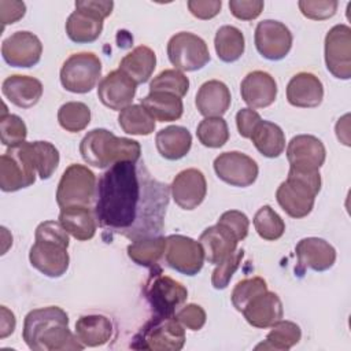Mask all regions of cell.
I'll list each match as a JSON object with an SVG mask.
<instances>
[{"label": "cell", "mask_w": 351, "mask_h": 351, "mask_svg": "<svg viewBox=\"0 0 351 351\" xmlns=\"http://www.w3.org/2000/svg\"><path fill=\"white\" fill-rule=\"evenodd\" d=\"M169 199V185L154 178L144 162H118L99 178L93 213L103 236L134 241L160 234Z\"/></svg>", "instance_id": "cell-1"}, {"label": "cell", "mask_w": 351, "mask_h": 351, "mask_svg": "<svg viewBox=\"0 0 351 351\" xmlns=\"http://www.w3.org/2000/svg\"><path fill=\"white\" fill-rule=\"evenodd\" d=\"M22 339L33 351L82 350L85 346L69 329V315L58 306L29 311L23 321Z\"/></svg>", "instance_id": "cell-2"}, {"label": "cell", "mask_w": 351, "mask_h": 351, "mask_svg": "<svg viewBox=\"0 0 351 351\" xmlns=\"http://www.w3.org/2000/svg\"><path fill=\"white\" fill-rule=\"evenodd\" d=\"M34 239L29 251L30 265L47 277H62L70 263L69 233L59 221H44L36 228Z\"/></svg>", "instance_id": "cell-3"}, {"label": "cell", "mask_w": 351, "mask_h": 351, "mask_svg": "<svg viewBox=\"0 0 351 351\" xmlns=\"http://www.w3.org/2000/svg\"><path fill=\"white\" fill-rule=\"evenodd\" d=\"M80 154L88 165L106 169L118 162H138L141 147L138 141L118 137L107 129H93L81 140Z\"/></svg>", "instance_id": "cell-4"}, {"label": "cell", "mask_w": 351, "mask_h": 351, "mask_svg": "<svg viewBox=\"0 0 351 351\" xmlns=\"http://www.w3.org/2000/svg\"><path fill=\"white\" fill-rule=\"evenodd\" d=\"M321 191V176L318 171H303L289 167L288 177L276 191L280 207L292 218L307 217Z\"/></svg>", "instance_id": "cell-5"}, {"label": "cell", "mask_w": 351, "mask_h": 351, "mask_svg": "<svg viewBox=\"0 0 351 351\" xmlns=\"http://www.w3.org/2000/svg\"><path fill=\"white\" fill-rule=\"evenodd\" d=\"M184 344L185 330L176 315H155L133 337L130 347L149 351H178Z\"/></svg>", "instance_id": "cell-6"}, {"label": "cell", "mask_w": 351, "mask_h": 351, "mask_svg": "<svg viewBox=\"0 0 351 351\" xmlns=\"http://www.w3.org/2000/svg\"><path fill=\"white\" fill-rule=\"evenodd\" d=\"M96 176L84 165L73 163L62 174L56 189V203L60 208L89 207L96 200Z\"/></svg>", "instance_id": "cell-7"}, {"label": "cell", "mask_w": 351, "mask_h": 351, "mask_svg": "<svg viewBox=\"0 0 351 351\" xmlns=\"http://www.w3.org/2000/svg\"><path fill=\"white\" fill-rule=\"evenodd\" d=\"M37 170L27 151V141L8 147L0 158V188L15 192L34 184Z\"/></svg>", "instance_id": "cell-8"}, {"label": "cell", "mask_w": 351, "mask_h": 351, "mask_svg": "<svg viewBox=\"0 0 351 351\" xmlns=\"http://www.w3.org/2000/svg\"><path fill=\"white\" fill-rule=\"evenodd\" d=\"M101 75V62L93 52L70 55L60 69L62 86L73 93L90 92Z\"/></svg>", "instance_id": "cell-9"}, {"label": "cell", "mask_w": 351, "mask_h": 351, "mask_svg": "<svg viewBox=\"0 0 351 351\" xmlns=\"http://www.w3.org/2000/svg\"><path fill=\"white\" fill-rule=\"evenodd\" d=\"M144 295L155 315L170 317L185 303L188 298L186 288L160 270L152 273L144 287Z\"/></svg>", "instance_id": "cell-10"}, {"label": "cell", "mask_w": 351, "mask_h": 351, "mask_svg": "<svg viewBox=\"0 0 351 351\" xmlns=\"http://www.w3.org/2000/svg\"><path fill=\"white\" fill-rule=\"evenodd\" d=\"M170 63L180 71H196L210 62L206 41L189 32L176 33L167 43Z\"/></svg>", "instance_id": "cell-11"}, {"label": "cell", "mask_w": 351, "mask_h": 351, "mask_svg": "<svg viewBox=\"0 0 351 351\" xmlns=\"http://www.w3.org/2000/svg\"><path fill=\"white\" fill-rule=\"evenodd\" d=\"M163 258L167 266L185 276L197 274L206 259L200 243L182 234H170L166 237Z\"/></svg>", "instance_id": "cell-12"}, {"label": "cell", "mask_w": 351, "mask_h": 351, "mask_svg": "<svg viewBox=\"0 0 351 351\" xmlns=\"http://www.w3.org/2000/svg\"><path fill=\"white\" fill-rule=\"evenodd\" d=\"M325 64L339 80L351 78V27L335 25L325 36Z\"/></svg>", "instance_id": "cell-13"}, {"label": "cell", "mask_w": 351, "mask_h": 351, "mask_svg": "<svg viewBox=\"0 0 351 351\" xmlns=\"http://www.w3.org/2000/svg\"><path fill=\"white\" fill-rule=\"evenodd\" d=\"M214 171L223 182L245 188L258 178V163L248 155L239 151H229L218 155L214 160Z\"/></svg>", "instance_id": "cell-14"}, {"label": "cell", "mask_w": 351, "mask_h": 351, "mask_svg": "<svg viewBox=\"0 0 351 351\" xmlns=\"http://www.w3.org/2000/svg\"><path fill=\"white\" fill-rule=\"evenodd\" d=\"M256 51L269 60L284 59L292 48V33L280 21L265 19L256 25L255 29Z\"/></svg>", "instance_id": "cell-15"}, {"label": "cell", "mask_w": 351, "mask_h": 351, "mask_svg": "<svg viewBox=\"0 0 351 351\" xmlns=\"http://www.w3.org/2000/svg\"><path fill=\"white\" fill-rule=\"evenodd\" d=\"M1 55L12 67H33L41 59L43 44L32 32L19 30L3 41Z\"/></svg>", "instance_id": "cell-16"}, {"label": "cell", "mask_w": 351, "mask_h": 351, "mask_svg": "<svg viewBox=\"0 0 351 351\" xmlns=\"http://www.w3.org/2000/svg\"><path fill=\"white\" fill-rule=\"evenodd\" d=\"M287 158L291 167L303 171H318L326 158L324 143L311 134H298L287 147Z\"/></svg>", "instance_id": "cell-17"}, {"label": "cell", "mask_w": 351, "mask_h": 351, "mask_svg": "<svg viewBox=\"0 0 351 351\" xmlns=\"http://www.w3.org/2000/svg\"><path fill=\"white\" fill-rule=\"evenodd\" d=\"M170 192L178 207L182 210H195L206 197V177L197 169H185L174 177Z\"/></svg>", "instance_id": "cell-18"}, {"label": "cell", "mask_w": 351, "mask_h": 351, "mask_svg": "<svg viewBox=\"0 0 351 351\" xmlns=\"http://www.w3.org/2000/svg\"><path fill=\"white\" fill-rule=\"evenodd\" d=\"M136 89L137 84L118 69L103 77L97 86V96L106 107L121 111L132 104Z\"/></svg>", "instance_id": "cell-19"}, {"label": "cell", "mask_w": 351, "mask_h": 351, "mask_svg": "<svg viewBox=\"0 0 351 351\" xmlns=\"http://www.w3.org/2000/svg\"><path fill=\"white\" fill-rule=\"evenodd\" d=\"M298 270L304 271L311 269L314 271L329 270L336 262V250L326 240L319 237H304L296 247Z\"/></svg>", "instance_id": "cell-20"}, {"label": "cell", "mask_w": 351, "mask_h": 351, "mask_svg": "<svg viewBox=\"0 0 351 351\" xmlns=\"http://www.w3.org/2000/svg\"><path fill=\"white\" fill-rule=\"evenodd\" d=\"M240 93L250 108H266L277 97V82L269 73L255 70L248 73L241 81Z\"/></svg>", "instance_id": "cell-21"}, {"label": "cell", "mask_w": 351, "mask_h": 351, "mask_svg": "<svg viewBox=\"0 0 351 351\" xmlns=\"http://www.w3.org/2000/svg\"><path fill=\"white\" fill-rule=\"evenodd\" d=\"M241 313L250 325L266 329L282 318L284 308L277 293L265 291L252 298Z\"/></svg>", "instance_id": "cell-22"}, {"label": "cell", "mask_w": 351, "mask_h": 351, "mask_svg": "<svg viewBox=\"0 0 351 351\" xmlns=\"http://www.w3.org/2000/svg\"><path fill=\"white\" fill-rule=\"evenodd\" d=\"M324 85L321 80L307 71L295 74L287 85V100L293 107L314 108L322 103Z\"/></svg>", "instance_id": "cell-23"}, {"label": "cell", "mask_w": 351, "mask_h": 351, "mask_svg": "<svg viewBox=\"0 0 351 351\" xmlns=\"http://www.w3.org/2000/svg\"><path fill=\"white\" fill-rule=\"evenodd\" d=\"M43 84L30 75L14 74L3 81V95L19 108H32L43 96Z\"/></svg>", "instance_id": "cell-24"}, {"label": "cell", "mask_w": 351, "mask_h": 351, "mask_svg": "<svg viewBox=\"0 0 351 351\" xmlns=\"http://www.w3.org/2000/svg\"><path fill=\"white\" fill-rule=\"evenodd\" d=\"M230 101L229 88L218 80H210L202 84L195 97L197 111L206 118L222 117L229 110Z\"/></svg>", "instance_id": "cell-25"}, {"label": "cell", "mask_w": 351, "mask_h": 351, "mask_svg": "<svg viewBox=\"0 0 351 351\" xmlns=\"http://www.w3.org/2000/svg\"><path fill=\"white\" fill-rule=\"evenodd\" d=\"M199 243L204 251L208 263L218 265L237 250V239L221 225L208 226L199 237Z\"/></svg>", "instance_id": "cell-26"}, {"label": "cell", "mask_w": 351, "mask_h": 351, "mask_svg": "<svg viewBox=\"0 0 351 351\" xmlns=\"http://www.w3.org/2000/svg\"><path fill=\"white\" fill-rule=\"evenodd\" d=\"M155 145L162 158L167 160H178L189 152L192 147V136L186 128L171 125L156 133Z\"/></svg>", "instance_id": "cell-27"}, {"label": "cell", "mask_w": 351, "mask_h": 351, "mask_svg": "<svg viewBox=\"0 0 351 351\" xmlns=\"http://www.w3.org/2000/svg\"><path fill=\"white\" fill-rule=\"evenodd\" d=\"M59 222L64 230L80 241L90 240L97 228L95 213L89 207H66L60 208Z\"/></svg>", "instance_id": "cell-28"}, {"label": "cell", "mask_w": 351, "mask_h": 351, "mask_svg": "<svg viewBox=\"0 0 351 351\" xmlns=\"http://www.w3.org/2000/svg\"><path fill=\"white\" fill-rule=\"evenodd\" d=\"M103 32V19L89 11L75 8L66 21V33L77 44L93 43Z\"/></svg>", "instance_id": "cell-29"}, {"label": "cell", "mask_w": 351, "mask_h": 351, "mask_svg": "<svg viewBox=\"0 0 351 351\" xmlns=\"http://www.w3.org/2000/svg\"><path fill=\"white\" fill-rule=\"evenodd\" d=\"M75 336L85 347L103 346L112 336V322L101 314L82 315L75 322Z\"/></svg>", "instance_id": "cell-30"}, {"label": "cell", "mask_w": 351, "mask_h": 351, "mask_svg": "<svg viewBox=\"0 0 351 351\" xmlns=\"http://www.w3.org/2000/svg\"><path fill=\"white\" fill-rule=\"evenodd\" d=\"M156 66V55L147 45H138L126 53L121 63L119 70L123 71L137 85L147 82Z\"/></svg>", "instance_id": "cell-31"}, {"label": "cell", "mask_w": 351, "mask_h": 351, "mask_svg": "<svg viewBox=\"0 0 351 351\" xmlns=\"http://www.w3.org/2000/svg\"><path fill=\"white\" fill-rule=\"evenodd\" d=\"M155 121L173 122L182 117V99L166 92H149L140 103Z\"/></svg>", "instance_id": "cell-32"}, {"label": "cell", "mask_w": 351, "mask_h": 351, "mask_svg": "<svg viewBox=\"0 0 351 351\" xmlns=\"http://www.w3.org/2000/svg\"><path fill=\"white\" fill-rule=\"evenodd\" d=\"M250 138L258 152L266 158H278L285 149V134L282 129L270 121L262 119L255 126Z\"/></svg>", "instance_id": "cell-33"}, {"label": "cell", "mask_w": 351, "mask_h": 351, "mask_svg": "<svg viewBox=\"0 0 351 351\" xmlns=\"http://www.w3.org/2000/svg\"><path fill=\"white\" fill-rule=\"evenodd\" d=\"M166 250V237L152 236L141 237L128 245V256L138 266L155 267L163 258Z\"/></svg>", "instance_id": "cell-34"}, {"label": "cell", "mask_w": 351, "mask_h": 351, "mask_svg": "<svg viewBox=\"0 0 351 351\" xmlns=\"http://www.w3.org/2000/svg\"><path fill=\"white\" fill-rule=\"evenodd\" d=\"M214 47L218 58L225 63L236 62L241 58L245 49L244 34L240 29L232 25L221 26L214 37Z\"/></svg>", "instance_id": "cell-35"}, {"label": "cell", "mask_w": 351, "mask_h": 351, "mask_svg": "<svg viewBox=\"0 0 351 351\" xmlns=\"http://www.w3.org/2000/svg\"><path fill=\"white\" fill-rule=\"evenodd\" d=\"M270 332L266 336V340L258 344L256 350H276V351H288L296 346L302 339L300 326L292 321L280 319L270 326Z\"/></svg>", "instance_id": "cell-36"}, {"label": "cell", "mask_w": 351, "mask_h": 351, "mask_svg": "<svg viewBox=\"0 0 351 351\" xmlns=\"http://www.w3.org/2000/svg\"><path fill=\"white\" fill-rule=\"evenodd\" d=\"M118 123L128 134L148 136L155 130V119L141 104H130L119 111Z\"/></svg>", "instance_id": "cell-37"}, {"label": "cell", "mask_w": 351, "mask_h": 351, "mask_svg": "<svg viewBox=\"0 0 351 351\" xmlns=\"http://www.w3.org/2000/svg\"><path fill=\"white\" fill-rule=\"evenodd\" d=\"M27 151L41 180H48L59 165V151L49 141L27 143Z\"/></svg>", "instance_id": "cell-38"}, {"label": "cell", "mask_w": 351, "mask_h": 351, "mask_svg": "<svg viewBox=\"0 0 351 351\" xmlns=\"http://www.w3.org/2000/svg\"><path fill=\"white\" fill-rule=\"evenodd\" d=\"M58 122L70 133L81 132L90 122V110L85 103L67 101L58 111Z\"/></svg>", "instance_id": "cell-39"}, {"label": "cell", "mask_w": 351, "mask_h": 351, "mask_svg": "<svg viewBox=\"0 0 351 351\" xmlns=\"http://www.w3.org/2000/svg\"><path fill=\"white\" fill-rule=\"evenodd\" d=\"M199 141L208 148H219L229 140L228 123L222 117L204 118L196 129Z\"/></svg>", "instance_id": "cell-40"}, {"label": "cell", "mask_w": 351, "mask_h": 351, "mask_svg": "<svg viewBox=\"0 0 351 351\" xmlns=\"http://www.w3.org/2000/svg\"><path fill=\"white\" fill-rule=\"evenodd\" d=\"M254 226L256 233L267 241L278 240L285 232V223L282 218L270 207L262 206L254 215Z\"/></svg>", "instance_id": "cell-41"}, {"label": "cell", "mask_w": 351, "mask_h": 351, "mask_svg": "<svg viewBox=\"0 0 351 351\" xmlns=\"http://www.w3.org/2000/svg\"><path fill=\"white\" fill-rule=\"evenodd\" d=\"M189 89L188 77L176 69H167L160 71L149 82V92H166L184 97Z\"/></svg>", "instance_id": "cell-42"}, {"label": "cell", "mask_w": 351, "mask_h": 351, "mask_svg": "<svg viewBox=\"0 0 351 351\" xmlns=\"http://www.w3.org/2000/svg\"><path fill=\"white\" fill-rule=\"evenodd\" d=\"M27 128L21 117L10 114L5 104L0 115V138L5 147H15L26 141Z\"/></svg>", "instance_id": "cell-43"}, {"label": "cell", "mask_w": 351, "mask_h": 351, "mask_svg": "<svg viewBox=\"0 0 351 351\" xmlns=\"http://www.w3.org/2000/svg\"><path fill=\"white\" fill-rule=\"evenodd\" d=\"M265 291H267V284L262 277L244 278L239 281L232 291V304L237 311H241L252 298Z\"/></svg>", "instance_id": "cell-44"}, {"label": "cell", "mask_w": 351, "mask_h": 351, "mask_svg": "<svg viewBox=\"0 0 351 351\" xmlns=\"http://www.w3.org/2000/svg\"><path fill=\"white\" fill-rule=\"evenodd\" d=\"M243 256H244V250L240 248L217 265V267L211 274V284L215 289H225L229 285L230 278L239 269Z\"/></svg>", "instance_id": "cell-45"}, {"label": "cell", "mask_w": 351, "mask_h": 351, "mask_svg": "<svg viewBox=\"0 0 351 351\" xmlns=\"http://www.w3.org/2000/svg\"><path fill=\"white\" fill-rule=\"evenodd\" d=\"M298 5L306 18L325 21L336 14L339 4L335 0H300Z\"/></svg>", "instance_id": "cell-46"}, {"label": "cell", "mask_w": 351, "mask_h": 351, "mask_svg": "<svg viewBox=\"0 0 351 351\" xmlns=\"http://www.w3.org/2000/svg\"><path fill=\"white\" fill-rule=\"evenodd\" d=\"M217 223L221 225L222 228H225L226 230H229L237 239V241L244 240L248 234V229H250L248 217L239 210L225 211L219 217Z\"/></svg>", "instance_id": "cell-47"}, {"label": "cell", "mask_w": 351, "mask_h": 351, "mask_svg": "<svg viewBox=\"0 0 351 351\" xmlns=\"http://www.w3.org/2000/svg\"><path fill=\"white\" fill-rule=\"evenodd\" d=\"M176 318L182 324V326L191 330H200L206 324L207 315L202 306L189 303L176 313Z\"/></svg>", "instance_id": "cell-48"}, {"label": "cell", "mask_w": 351, "mask_h": 351, "mask_svg": "<svg viewBox=\"0 0 351 351\" xmlns=\"http://www.w3.org/2000/svg\"><path fill=\"white\" fill-rule=\"evenodd\" d=\"M263 1L261 0H230L229 10L232 15L241 21H252L263 11Z\"/></svg>", "instance_id": "cell-49"}, {"label": "cell", "mask_w": 351, "mask_h": 351, "mask_svg": "<svg viewBox=\"0 0 351 351\" xmlns=\"http://www.w3.org/2000/svg\"><path fill=\"white\" fill-rule=\"evenodd\" d=\"M221 0H189L188 8L191 14L199 19H211L221 11Z\"/></svg>", "instance_id": "cell-50"}, {"label": "cell", "mask_w": 351, "mask_h": 351, "mask_svg": "<svg viewBox=\"0 0 351 351\" xmlns=\"http://www.w3.org/2000/svg\"><path fill=\"white\" fill-rule=\"evenodd\" d=\"M26 12V4L23 1L0 0V22L3 29L5 25H12L22 19Z\"/></svg>", "instance_id": "cell-51"}, {"label": "cell", "mask_w": 351, "mask_h": 351, "mask_svg": "<svg viewBox=\"0 0 351 351\" xmlns=\"http://www.w3.org/2000/svg\"><path fill=\"white\" fill-rule=\"evenodd\" d=\"M262 121L261 115L252 108H241L236 114V125L239 134L244 138H250L255 126Z\"/></svg>", "instance_id": "cell-52"}, {"label": "cell", "mask_w": 351, "mask_h": 351, "mask_svg": "<svg viewBox=\"0 0 351 351\" xmlns=\"http://www.w3.org/2000/svg\"><path fill=\"white\" fill-rule=\"evenodd\" d=\"M75 8H81L92 12L93 15L101 18L103 21L111 15L114 8V1L111 0H78L75 1Z\"/></svg>", "instance_id": "cell-53"}, {"label": "cell", "mask_w": 351, "mask_h": 351, "mask_svg": "<svg viewBox=\"0 0 351 351\" xmlns=\"http://www.w3.org/2000/svg\"><path fill=\"white\" fill-rule=\"evenodd\" d=\"M1 318H0V339H5L15 330V315L11 310H8L5 306L0 307Z\"/></svg>", "instance_id": "cell-54"}]
</instances>
